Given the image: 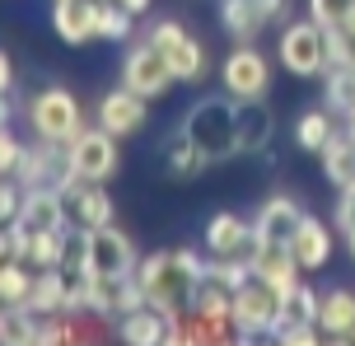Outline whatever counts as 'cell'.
I'll use <instances>...</instances> for the list:
<instances>
[{
	"mask_svg": "<svg viewBox=\"0 0 355 346\" xmlns=\"http://www.w3.org/2000/svg\"><path fill=\"white\" fill-rule=\"evenodd\" d=\"M98 42H112V47L136 42V15L126 10L122 0H103L98 5Z\"/></svg>",
	"mask_w": 355,
	"mask_h": 346,
	"instance_id": "cell-26",
	"label": "cell"
},
{
	"mask_svg": "<svg viewBox=\"0 0 355 346\" xmlns=\"http://www.w3.org/2000/svg\"><path fill=\"white\" fill-rule=\"evenodd\" d=\"M220 89L230 98H266L271 94V56L257 42H234L220 61Z\"/></svg>",
	"mask_w": 355,
	"mask_h": 346,
	"instance_id": "cell-8",
	"label": "cell"
},
{
	"mask_svg": "<svg viewBox=\"0 0 355 346\" xmlns=\"http://www.w3.org/2000/svg\"><path fill=\"white\" fill-rule=\"evenodd\" d=\"M252 276H262V281H271L276 291H295L304 276V267L295 262V253H290V243H262L257 253H252Z\"/></svg>",
	"mask_w": 355,
	"mask_h": 346,
	"instance_id": "cell-22",
	"label": "cell"
},
{
	"mask_svg": "<svg viewBox=\"0 0 355 346\" xmlns=\"http://www.w3.org/2000/svg\"><path fill=\"white\" fill-rule=\"evenodd\" d=\"M0 89H5V98H19V66L10 52H0Z\"/></svg>",
	"mask_w": 355,
	"mask_h": 346,
	"instance_id": "cell-33",
	"label": "cell"
},
{
	"mask_svg": "<svg viewBox=\"0 0 355 346\" xmlns=\"http://www.w3.org/2000/svg\"><path fill=\"white\" fill-rule=\"evenodd\" d=\"M94 122L103 131H112L117 141H131V136H141L145 122H150V98H141L136 89H126V85H112V89L94 103Z\"/></svg>",
	"mask_w": 355,
	"mask_h": 346,
	"instance_id": "cell-11",
	"label": "cell"
},
{
	"mask_svg": "<svg viewBox=\"0 0 355 346\" xmlns=\"http://www.w3.org/2000/svg\"><path fill=\"white\" fill-rule=\"evenodd\" d=\"M159 159H164V173L173 182H196L206 168H215L201 150H196V141L187 136L182 127H173L168 136H164V146H159Z\"/></svg>",
	"mask_w": 355,
	"mask_h": 346,
	"instance_id": "cell-19",
	"label": "cell"
},
{
	"mask_svg": "<svg viewBox=\"0 0 355 346\" xmlns=\"http://www.w3.org/2000/svg\"><path fill=\"white\" fill-rule=\"evenodd\" d=\"M168 328H173V313L155 309V304H141V309H131L117 323V337L126 346H168Z\"/></svg>",
	"mask_w": 355,
	"mask_h": 346,
	"instance_id": "cell-21",
	"label": "cell"
},
{
	"mask_svg": "<svg viewBox=\"0 0 355 346\" xmlns=\"http://www.w3.org/2000/svg\"><path fill=\"white\" fill-rule=\"evenodd\" d=\"M24 127L37 141H52V146H71L75 136L85 131V108L66 85H42L24 98Z\"/></svg>",
	"mask_w": 355,
	"mask_h": 346,
	"instance_id": "cell-4",
	"label": "cell"
},
{
	"mask_svg": "<svg viewBox=\"0 0 355 346\" xmlns=\"http://www.w3.org/2000/svg\"><path fill=\"white\" fill-rule=\"evenodd\" d=\"M178 127L196 141V150L211 164H230L239 159V117H234V98L225 89L211 98H196L192 108L178 117Z\"/></svg>",
	"mask_w": 355,
	"mask_h": 346,
	"instance_id": "cell-2",
	"label": "cell"
},
{
	"mask_svg": "<svg viewBox=\"0 0 355 346\" xmlns=\"http://www.w3.org/2000/svg\"><path fill=\"white\" fill-rule=\"evenodd\" d=\"M304 216H309V211H304V206L290 197V192H271V197L257 201L252 225H257V239H262V243H290Z\"/></svg>",
	"mask_w": 355,
	"mask_h": 346,
	"instance_id": "cell-16",
	"label": "cell"
},
{
	"mask_svg": "<svg viewBox=\"0 0 355 346\" xmlns=\"http://www.w3.org/2000/svg\"><path fill=\"white\" fill-rule=\"evenodd\" d=\"M257 5H262L266 24H285L290 19V0H257Z\"/></svg>",
	"mask_w": 355,
	"mask_h": 346,
	"instance_id": "cell-34",
	"label": "cell"
},
{
	"mask_svg": "<svg viewBox=\"0 0 355 346\" xmlns=\"http://www.w3.org/2000/svg\"><path fill=\"white\" fill-rule=\"evenodd\" d=\"M351 346H355V332H351Z\"/></svg>",
	"mask_w": 355,
	"mask_h": 346,
	"instance_id": "cell-37",
	"label": "cell"
},
{
	"mask_svg": "<svg viewBox=\"0 0 355 346\" xmlns=\"http://www.w3.org/2000/svg\"><path fill=\"white\" fill-rule=\"evenodd\" d=\"M290 253H295V262H300L309 276L322 272V267L332 262V253H337V234H332V225H327L322 216H304L300 230H295V239H290Z\"/></svg>",
	"mask_w": 355,
	"mask_h": 346,
	"instance_id": "cell-17",
	"label": "cell"
},
{
	"mask_svg": "<svg viewBox=\"0 0 355 346\" xmlns=\"http://www.w3.org/2000/svg\"><path fill=\"white\" fill-rule=\"evenodd\" d=\"M117 85L126 89H136L141 98H168L178 89V75L168 71V61L159 56V47L150 42V37H136V42H126L122 47V66H117Z\"/></svg>",
	"mask_w": 355,
	"mask_h": 346,
	"instance_id": "cell-7",
	"label": "cell"
},
{
	"mask_svg": "<svg viewBox=\"0 0 355 346\" xmlns=\"http://www.w3.org/2000/svg\"><path fill=\"white\" fill-rule=\"evenodd\" d=\"M215 19H220V28H225L234 42H257V37L271 28L257 0H220V5H215Z\"/></svg>",
	"mask_w": 355,
	"mask_h": 346,
	"instance_id": "cell-23",
	"label": "cell"
},
{
	"mask_svg": "<svg viewBox=\"0 0 355 346\" xmlns=\"http://www.w3.org/2000/svg\"><path fill=\"white\" fill-rule=\"evenodd\" d=\"M239 117V159H262L276 141V108L266 98H234Z\"/></svg>",
	"mask_w": 355,
	"mask_h": 346,
	"instance_id": "cell-13",
	"label": "cell"
},
{
	"mask_svg": "<svg viewBox=\"0 0 355 346\" xmlns=\"http://www.w3.org/2000/svg\"><path fill=\"white\" fill-rule=\"evenodd\" d=\"M276 66L295 80H322L332 66V37L313 15L285 19L281 37H276Z\"/></svg>",
	"mask_w": 355,
	"mask_h": 346,
	"instance_id": "cell-3",
	"label": "cell"
},
{
	"mask_svg": "<svg viewBox=\"0 0 355 346\" xmlns=\"http://www.w3.org/2000/svg\"><path fill=\"white\" fill-rule=\"evenodd\" d=\"M327 37H332V66L355 71V28L341 24V28H327Z\"/></svg>",
	"mask_w": 355,
	"mask_h": 346,
	"instance_id": "cell-31",
	"label": "cell"
},
{
	"mask_svg": "<svg viewBox=\"0 0 355 346\" xmlns=\"http://www.w3.org/2000/svg\"><path fill=\"white\" fill-rule=\"evenodd\" d=\"M141 248H136V239L117 230V220L103 225V230H89V272L103 276V281H126V276H136L141 267Z\"/></svg>",
	"mask_w": 355,
	"mask_h": 346,
	"instance_id": "cell-9",
	"label": "cell"
},
{
	"mask_svg": "<svg viewBox=\"0 0 355 346\" xmlns=\"http://www.w3.org/2000/svg\"><path fill=\"white\" fill-rule=\"evenodd\" d=\"M47 24L66 47H89L98 42V5L103 0H47Z\"/></svg>",
	"mask_w": 355,
	"mask_h": 346,
	"instance_id": "cell-14",
	"label": "cell"
},
{
	"mask_svg": "<svg viewBox=\"0 0 355 346\" xmlns=\"http://www.w3.org/2000/svg\"><path fill=\"white\" fill-rule=\"evenodd\" d=\"M318 328L327 342H351L355 332V286H327L318 309Z\"/></svg>",
	"mask_w": 355,
	"mask_h": 346,
	"instance_id": "cell-20",
	"label": "cell"
},
{
	"mask_svg": "<svg viewBox=\"0 0 355 346\" xmlns=\"http://www.w3.org/2000/svg\"><path fill=\"white\" fill-rule=\"evenodd\" d=\"M211 276V253L201 248H155V253L141 257L136 267V281L145 286V300L164 313H187L192 304V291Z\"/></svg>",
	"mask_w": 355,
	"mask_h": 346,
	"instance_id": "cell-1",
	"label": "cell"
},
{
	"mask_svg": "<svg viewBox=\"0 0 355 346\" xmlns=\"http://www.w3.org/2000/svg\"><path fill=\"white\" fill-rule=\"evenodd\" d=\"M201 248H206L211 257H252L257 248H262V239H257L252 216H239V211H215V216L206 220Z\"/></svg>",
	"mask_w": 355,
	"mask_h": 346,
	"instance_id": "cell-12",
	"label": "cell"
},
{
	"mask_svg": "<svg viewBox=\"0 0 355 346\" xmlns=\"http://www.w3.org/2000/svg\"><path fill=\"white\" fill-rule=\"evenodd\" d=\"M234 323H239V346L276 342V328L285 323V291H276L262 276H248L243 286H234Z\"/></svg>",
	"mask_w": 355,
	"mask_h": 346,
	"instance_id": "cell-5",
	"label": "cell"
},
{
	"mask_svg": "<svg viewBox=\"0 0 355 346\" xmlns=\"http://www.w3.org/2000/svg\"><path fill=\"white\" fill-rule=\"evenodd\" d=\"M355 0H309V15L318 19L322 28H341L346 19H351Z\"/></svg>",
	"mask_w": 355,
	"mask_h": 346,
	"instance_id": "cell-30",
	"label": "cell"
},
{
	"mask_svg": "<svg viewBox=\"0 0 355 346\" xmlns=\"http://www.w3.org/2000/svg\"><path fill=\"white\" fill-rule=\"evenodd\" d=\"M337 230L341 234H355V187H346V192H337Z\"/></svg>",
	"mask_w": 355,
	"mask_h": 346,
	"instance_id": "cell-32",
	"label": "cell"
},
{
	"mask_svg": "<svg viewBox=\"0 0 355 346\" xmlns=\"http://www.w3.org/2000/svg\"><path fill=\"white\" fill-rule=\"evenodd\" d=\"M33 286H37V267H28L24 257H0V304L5 309L33 304Z\"/></svg>",
	"mask_w": 355,
	"mask_h": 346,
	"instance_id": "cell-25",
	"label": "cell"
},
{
	"mask_svg": "<svg viewBox=\"0 0 355 346\" xmlns=\"http://www.w3.org/2000/svg\"><path fill=\"white\" fill-rule=\"evenodd\" d=\"M318 164H322V178L332 182L337 192L355 187V136L346 131V122H341V131L327 141V150L318 155Z\"/></svg>",
	"mask_w": 355,
	"mask_h": 346,
	"instance_id": "cell-24",
	"label": "cell"
},
{
	"mask_svg": "<svg viewBox=\"0 0 355 346\" xmlns=\"http://www.w3.org/2000/svg\"><path fill=\"white\" fill-rule=\"evenodd\" d=\"M341 122H346V117H337L327 103H313V108H304L300 117H295L290 141H295V150H300V155H313V159H318L322 150H327V141L341 131Z\"/></svg>",
	"mask_w": 355,
	"mask_h": 346,
	"instance_id": "cell-18",
	"label": "cell"
},
{
	"mask_svg": "<svg viewBox=\"0 0 355 346\" xmlns=\"http://www.w3.org/2000/svg\"><path fill=\"white\" fill-rule=\"evenodd\" d=\"M61 267L66 272H89V230L85 225H66L61 230Z\"/></svg>",
	"mask_w": 355,
	"mask_h": 346,
	"instance_id": "cell-28",
	"label": "cell"
},
{
	"mask_svg": "<svg viewBox=\"0 0 355 346\" xmlns=\"http://www.w3.org/2000/svg\"><path fill=\"white\" fill-rule=\"evenodd\" d=\"M122 5H126V10H131L136 19H145L150 10H155V0H122Z\"/></svg>",
	"mask_w": 355,
	"mask_h": 346,
	"instance_id": "cell-35",
	"label": "cell"
},
{
	"mask_svg": "<svg viewBox=\"0 0 355 346\" xmlns=\"http://www.w3.org/2000/svg\"><path fill=\"white\" fill-rule=\"evenodd\" d=\"M66 192V211H71V225H85V230H103L117 220V201L107 192V182H89L75 178L61 187Z\"/></svg>",
	"mask_w": 355,
	"mask_h": 346,
	"instance_id": "cell-15",
	"label": "cell"
},
{
	"mask_svg": "<svg viewBox=\"0 0 355 346\" xmlns=\"http://www.w3.org/2000/svg\"><path fill=\"white\" fill-rule=\"evenodd\" d=\"M24 150H28V141H24V136H19L10 122H5V131H0V178H10V173L19 168Z\"/></svg>",
	"mask_w": 355,
	"mask_h": 346,
	"instance_id": "cell-29",
	"label": "cell"
},
{
	"mask_svg": "<svg viewBox=\"0 0 355 346\" xmlns=\"http://www.w3.org/2000/svg\"><path fill=\"white\" fill-rule=\"evenodd\" d=\"M71 164H75V178L112 182V178H117V168H122V141L94 122V127H85L71 141Z\"/></svg>",
	"mask_w": 355,
	"mask_h": 346,
	"instance_id": "cell-10",
	"label": "cell"
},
{
	"mask_svg": "<svg viewBox=\"0 0 355 346\" xmlns=\"http://www.w3.org/2000/svg\"><path fill=\"white\" fill-rule=\"evenodd\" d=\"M322 103L337 112V117H351L355 112V71L327 66V75H322Z\"/></svg>",
	"mask_w": 355,
	"mask_h": 346,
	"instance_id": "cell-27",
	"label": "cell"
},
{
	"mask_svg": "<svg viewBox=\"0 0 355 346\" xmlns=\"http://www.w3.org/2000/svg\"><path fill=\"white\" fill-rule=\"evenodd\" d=\"M346 253H351V262H355V234H346Z\"/></svg>",
	"mask_w": 355,
	"mask_h": 346,
	"instance_id": "cell-36",
	"label": "cell"
},
{
	"mask_svg": "<svg viewBox=\"0 0 355 346\" xmlns=\"http://www.w3.org/2000/svg\"><path fill=\"white\" fill-rule=\"evenodd\" d=\"M145 37L159 47V56L168 61V71L178 75V85H206V80H211L206 42H201L196 33H187V24H178V19H159Z\"/></svg>",
	"mask_w": 355,
	"mask_h": 346,
	"instance_id": "cell-6",
	"label": "cell"
}]
</instances>
